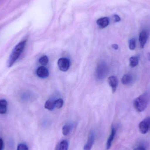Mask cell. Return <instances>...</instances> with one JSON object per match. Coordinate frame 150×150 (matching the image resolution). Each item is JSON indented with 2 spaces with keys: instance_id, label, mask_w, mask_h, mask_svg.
Masks as SVG:
<instances>
[{
  "instance_id": "cell-9",
  "label": "cell",
  "mask_w": 150,
  "mask_h": 150,
  "mask_svg": "<svg viewBox=\"0 0 150 150\" xmlns=\"http://www.w3.org/2000/svg\"><path fill=\"white\" fill-rule=\"evenodd\" d=\"M108 82L109 85L112 88L113 93L115 92L118 86V79L116 77L112 76L108 78Z\"/></svg>"
},
{
  "instance_id": "cell-21",
  "label": "cell",
  "mask_w": 150,
  "mask_h": 150,
  "mask_svg": "<svg viewBox=\"0 0 150 150\" xmlns=\"http://www.w3.org/2000/svg\"><path fill=\"white\" fill-rule=\"evenodd\" d=\"M17 150H29L28 147L26 144H20L18 146Z\"/></svg>"
},
{
  "instance_id": "cell-12",
  "label": "cell",
  "mask_w": 150,
  "mask_h": 150,
  "mask_svg": "<svg viewBox=\"0 0 150 150\" xmlns=\"http://www.w3.org/2000/svg\"><path fill=\"white\" fill-rule=\"evenodd\" d=\"M8 102L4 99L0 100V114L6 113L7 111Z\"/></svg>"
},
{
  "instance_id": "cell-4",
  "label": "cell",
  "mask_w": 150,
  "mask_h": 150,
  "mask_svg": "<svg viewBox=\"0 0 150 150\" xmlns=\"http://www.w3.org/2000/svg\"><path fill=\"white\" fill-rule=\"evenodd\" d=\"M58 65L61 71L66 72L69 69L70 62L67 58H61L58 60Z\"/></svg>"
},
{
  "instance_id": "cell-3",
  "label": "cell",
  "mask_w": 150,
  "mask_h": 150,
  "mask_svg": "<svg viewBox=\"0 0 150 150\" xmlns=\"http://www.w3.org/2000/svg\"><path fill=\"white\" fill-rule=\"evenodd\" d=\"M139 130L142 134H146L150 129V117H147L140 122Z\"/></svg>"
},
{
  "instance_id": "cell-2",
  "label": "cell",
  "mask_w": 150,
  "mask_h": 150,
  "mask_svg": "<svg viewBox=\"0 0 150 150\" xmlns=\"http://www.w3.org/2000/svg\"><path fill=\"white\" fill-rule=\"evenodd\" d=\"M149 101V96L147 93L140 95L137 98L134 103V107L137 111L142 112L145 110Z\"/></svg>"
},
{
  "instance_id": "cell-22",
  "label": "cell",
  "mask_w": 150,
  "mask_h": 150,
  "mask_svg": "<svg viewBox=\"0 0 150 150\" xmlns=\"http://www.w3.org/2000/svg\"><path fill=\"white\" fill-rule=\"evenodd\" d=\"M4 146V142L3 140L0 138V150H3Z\"/></svg>"
},
{
  "instance_id": "cell-23",
  "label": "cell",
  "mask_w": 150,
  "mask_h": 150,
  "mask_svg": "<svg viewBox=\"0 0 150 150\" xmlns=\"http://www.w3.org/2000/svg\"><path fill=\"white\" fill-rule=\"evenodd\" d=\"M114 18L115 20V22H119V21L120 20V17L117 16V15L114 16Z\"/></svg>"
},
{
  "instance_id": "cell-14",
  "label": "cell",
  "mask_w": 150,
  "mask_h": 150,
  "mask_svg": "<svg viewBox=\"0 0 150 150\" xmlns=\"http://www.w3.org/2000/svg\"><path fill=\"white\" fill-rule=\"evenodd\" d=\"M129 65L131 67L134 68L137 67L139 63V59L138 58L135 56L131 57L129 59Z\"/></svg>"
},
{
  "instance_id": "cell-15",
  "label": "cell",
  "mask_w": 150,
  "mask_h": 150,
  "mask_svg": "<svg viewBox=\"0 0 150 150\" xmlns=\"http://www.w3.org/2000/svg\"><path fill=\"white\" fill-rule=\"evenodd\" d=\"M45 107L46 109H48V110H50V111H52L55 108L54 102L50 100H48L46 102Z\"/></svg>"
},
{
  "instance_id": "cell-8",
  "label": "cell",
  "mask_w": 150,
  "mask_h": 150,
  "mask_svg": "<svg viewBox=\"0 0 150 150\" xmlns=\"http://www.w3.org/2000/svg\"><path fill=\"white\" fill-rule=\"evenodd\" d=\"M148 35L147 32L145 30H143L140 33L139 35V42L140 46L142 48L144 47L146 45L148 39Z\"/></svg>"
},
{
  "instance_id": "cell-25",
  "label": "cell",
  "mask_w": 150,
  "mask_h": 150,
  "mask_svg": "<svg viewBox=\"0 0 150 150\" xmlns=\"http://www.w3.org/2000/svg\"><path fill=\"white\" fill-rule=\"evenodd\" d=\"M134 150H146V149H145L144 147H142V146H140V147H137V148H136Z\"/></svg>"
},
{
  "instance_id": "cell-10",
  "label": "cell",
  "mask_w": 150,
  "mask_h": 150,
  "mask_svg": "<svg viewBox=\"0 0 150 150\" xmlns=\"http://www.w3.org/2000/svg\"><path fill=\"white\" fill-rule=\"evenodd\" d=\"M116 129L115 128L112 127V131H111V134L109 136V138L106 144V149L108 150L110 149L112 146V143L115 137V134H116Z\"/></svg>"
},
{
  "instance_id": "cell-24",
  "label": "cell",
  "mask_w": 150,
  "mask_h": 150,
  "mask_svg": "<svg viewBox=\"0 0 150 150\" xmlns=\"http://www.w3.org/2000/svg\"><path fill=\"white\" fill-rule=\"evenodd\" d=\"M112 47L113 49H114L115 50H118V48H119V46H118V45L117 44H113L112 45Z\"/></svg>"
},
{
  "instance_id": "cell-19",
  "label": "cell",
  "mask_w": 150,
  "mask_h": 150,
  "mask_svg": "<svg viewBox=\"0 0 150 150\" xmlns=\"http://www.w3.org/2000/svg\"><path fill=\"white\" fill-rule=\"evenodd\" d=\"M64 102L62 99H58L54 102V106L58 109L62 108L63 106Z\"/></svg>"
},
{
  "instance_id": "cell-1",
  "label": "cell",
  "mask_w": 150,
  "mask_h": 150,
  "mask_svg": "<svg viewBox=\"0 0 150 150\" xmlns=\"http://www.w3.org/2000/svg\"><path fill=\"white\" fill-rule=\"evenodd\" d=\"M26 44V40H23L15 47L11 54L8 60V67H11L17 60L23 51Z\"/></svg>"
},
{
  "instance_id": "cell-18",
  "label": "cell",
  "mask_w": 150,
  "mask_h": 150,
  "mask_svg": "<svg viewBox=\"0 0 150 150\" xmlns=\"http://www.w3.org/2000/svg\"><path fill=\"white\" fill-rule=\"evenodd\" d=\"M39 62L42 66H46L49 62V59L47 56L45 55V56H42L39 59Z\"/></svg>"
},
{
  "instance_id": "cell-16",
  "label": "cell",
  "mask_w": 150,
  "mask_h": 150,
  "mask_svg": "<svg viewBox=\"0 0 150 150\" xmlns=\"http://www.w3.org/2000/svg\"><path fill=\"white\" fill-rule=\"evenodd\" d=\"M72 129V126L71 125L67 124L64 125L62 128V134L64 136H67L69 134Z\"/></svg>"
},
{
  "instance_id": "cell-26",
  "label": "cell",
  "mask_w": 150,
  "mask_h": 150,
  "mask_svg": "<svg viewBox=\"0 0 150 150\" xmlns=\"http://www.w3.org/2000/svg\"><path fill=\"white\" fill-rule=\"evenodd\" d=\"M148 59L149 61H150V53L148 54Z\"/></svg>"
},
{
  "instance_id": "cell-5",
  "label": "cell",
  "mask_w": 150,
  "mask_h": 150,
  "mask_svg": "<svg viewBox=\"0 0 150 150\" xmlns=\"http://www.w3.org/2000/svg\"><path fill=\"white\" fill-rule=\"evenodd\" d=\"M96 76L98 79H102L106 74L107 68L105 64H100L96 70Z\"/></svg>"
},
{
  "instance_id": "cell-20",
  "label": "cell",
  "mask_w": 150,
  "mask_h": 150,
  "mask_svg": "<svg viewBox=\"0 0 150 150\" xmlns=\"http://www.w3.org/2000/svg\"><path fill=\"white\" fill-rule=\"evenodd\" d=\"M136 47V41L134 38L130 40L129 42V48L131 50H134Z\"/></svg>"
},
{
  "instance_id": "cell-11",
  "label": "cell",
  "mask_w": 150,
  "mask_h": 150,
  "mask_svg": "<svg viewBox=\"0 0 150 150\" xmlns=\"http://www.w3.org/2000/svg\"><path fill=\"white\" fill-rule=\"evenodd\" d=\"M109 19L107 17H103L98 19L97 21V24L100 28H105L109 24Z\"/></svg>"
},
{
  "instance_id": "cell-7",
  "label": "cell",
  "mask_w": 150,
  "mask_h": 150,
  "mask_svg": "<svg viewBox=\"0 0 150 150\" xmlns=\"http://www.w3.org/2000/svg\"><path fill=\"white\" fill-rule=\"evenodd\" d=\"M36 74L38 76L41 78H45L47 77L49 75L48 70L45 67H39L37 69Z\"/></svg>"
},
{
  "instance_id": "cell-13",
  "label": "cell",
  "mask_w": 150,
  "mask_h": 150,
  "mask_svg": "<svg viewBox=\"0 0 150 150\" xmlns=\"http://www.w3.org/2000/svg\"><path fill=\"white\" fill-rule=\"evenodd\" d=\"M121 81L123 84L129 85L133 81V77L131 75L127 74L122 76Z\"/></svg>"
},
{
  "instance_id": "cell-17",
  "label": "cell",
  "mask_w": 150,
  "mask_h": 150,
  "mask_svg": "<svg viewBox=\"0 0 150 150\" xmlns=\"http://www.w3.org/2000/svg\"><path fill=\"white\" fill-rule=\"evenodd\" d=\"M68 142L67 140H63L60 144L58 150H68Z\"/></svg>"
},
{
  "instance_id": "cell-6",
  "label": "cell",
  "mask_w": 150,
  "mask_h": 150,
  "mask_svg": "<svg viewBox=\"0 0 150 150\" xmlns=\"http://www.w3.org/2000/svg\"><path fill=\"white\" fill-rule=\"evenodd\" d=\"M95 141V134L93 131H91L88 136L87 142L84 146V150H91Z\"/></svg>"
}]
</instances>
